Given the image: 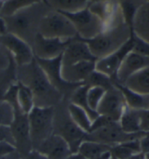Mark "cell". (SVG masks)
<instances>
[{
	"mask_svg": "<svg viewBox=\"0 0 149 159\" xmlns=\"http://www.w3.org/2000/svg\"><path fill=\"white\" fill-rule=\"evenodd\" d=\"M23 70L21 83L30 88L34 96L35 107H55L63 96L49 81L35 59L29 65L21 67Z\"/></svg>",
	"mask_w": 149,
	"mask_h": 159,
	"instance_id": "cell-1",
	"label": "cell"
},
{
	"mask_svg": "<svg viewBox=\"0 0 149 159\" xmlns=\"http://www.w3.org/2000/svg\"><path fill=\"white\" fill-rule=\"evenodd\" d=\"M124 26L127 25H120L91 39H82L78 36L75 38L84 42L95 58L98 59L114 52L130 38V30Z\"/></svg>",
	"mask_w": 149,
	"mask_h": 159,
	"instance_id": "cell-2",
	"label": "cell"
},
{
	"mask_svg": "<svg viewBox=\"0 0 149 159\" xmlns=\"http://www.w3.org/2000/svg\"><path fill=\"white\" fill-rule=\"evenodd\" d=\"M55 107H34L28 114L33 149L54 133Z\"/></svg>",
	"mask_w": 149,
	"mask_h": 159,
	"instance_id": "cell-3",
	"label": "cell"
},
{
	"mask_svg": "<svg viewBox=\"0 0 149 159\" xmlns=\"http://www.w3.org/2000/svg\"><path fill=\"white\" fill-rule=\"evenodd\" d=\"M37 33L45 38L70 40L77 36L72 22L57 11H52L43 15L38 24Z\"/></svg>",
	"mask_w": 149,
	"mask_h": 159,
	"instance_id": "cell-4",
	"label": "cell"
},
{
	"mask_svg": "<svg viewBox=\"0 0 149 159\" xmlns=\"http://www.w3.org/2000/svg\"><path fill=\"white\" fill-rule=\"evenodd\" d=\"M60 12L67 17L72 22L77 30V36L80 38L91 39L104 32V27L102 21L91 12L88 6L83 10L76 12Z\"/></svg>",
	"mask_w": 149,
	"mask_h": 159,
	"instance_id": "cell-5",
	"label": "cell"
},
{
	"mask_svg": "<svg viewBox=\"0 0 149 159\" xmlns=\"http://www.w3.org/2000/svg\"><path fill=\"white\" fill-rule=\"evenodd\" d=\"M146 132L127 134L120 127L119 122H112L106 127L87 134L85 140L93 141L112 147L127 141L141 139Z\"/></svg>",
	"mask_w": 149,
	"mask_h": 159,
	"instance_id": "cell-6",
	"label": "cell"
},
{
	"mask_svg": "<svg viewBox=\"0 0 149 159\" xmlns=\"http://www.w3.org/2000/svg\"><path fill=\"white\" fill-rule=\"evenodd\" d=\"M12 105L15 108V118L10 129L15 141V148L23 159L33 150L28 114H24L20 109L17 102Z\"/></svg>",
	"mask_w": 149,
	"mask_h": 159,
	"instance_id": "cell-7",
	"label": "cell"
},
{
	"mask_svg": "<svg viewBox=\"0 0 149 159\" xmlns=\"http://www.w3.org/2000/svg\"><path fill=\"white\" fill-rule=\"evenodd\" d=\"M133 46L134 42L130 32V38L117 50L103 58L97 59L95 61V70L109 77L113 82H116L117 73L119 66L127 55L132 52Z\"/></svg>",
	"mask_w": 149,
	"mask_h": 159,
	"instance_id": "cell-8",
	"label": "cell"
},
{
	"mask_svg": "<svg viewBox=\"0 0 149 159\" xmlns=\"http://www.w3.org/2000/svg\"><path fill=\"white\" fill-rule=\"evenodd\" d=\"M0 43L10 53L15 65L19 67L29 65L34 61V55L32 47L20 37L7 33L0 36Z\"/></svg>",
	"mask_w": 149,
	"mask_h": 159,
	"instance_id": "cell-9",
	"label": "cell"
},
{
	"mask_svg": "<svg viewBox=\"0 0 149 159\" xmlns=\"http://www.w3.org/2000/svg\"><path fill=\"white\" fill-rule=\"evenodd\" d=\"M38 65L42 68L50 83L61 93L62 95L66 92L75 90L82 84H70L62 78V55L51 59H42L34 57Z\"/></svg>",
	"mask_w": 149,
	"mask_h": 159,
	"instance_id": "cell-10",
	"label": "cell"
},
{
	"mask_svg": "<svg viewBox=\"0 0 149 159\" xmlns=\"http://www.w3.org/2000/svg\"><path fill=\"white\" fill-rule=\"evenodd\" d=\"M127 107L125 101L120 90L113 86L106 90L105 95L97 108V113L119 122L120 117Z\"/></svg>",
	"mask_w": 149,
	"mask_h": 159,
	"instance_id": "cell-11",
	"label": "cell"
},
{
	"mask_svg": "<svg viewBox=\"0 0 149 159\" xmlns=\"http://www.w3.org/2000/svg\"><path fill=\"white\" fill-rule=\"evenodd\" d=\"M72 40L45 38L37 33L33 40L32 49L34 57L42 59L56 58L63 54Z\"/></svg>",
	"mask_w": 149,
	"mask_h": 159,
	"instance_id": "cell-12",
	"label": "cell"
},
{
	"mask_svg": "<svg viewBox=\"0 0 149 159\" xmlns=\"http://www.w3.org/2000/svg\"><path fill=\"white\" fill-rule=\"evenodd\" d=\"M34 4L19 11L12 16L3 17L6 24L7 32L14 34L22 39H23V36L29 35L34 25V20L36 17L32 14V7Z\"/></svg>",
	"mask_w": 149,
	"mask_h": 159,
	"instance_id": "cell-13",
	"label": "cell"
},
{
	"mask_svg": "<svg viewBox=\"0 0 149 159\" xmlns=\"http://www.w3.org/2000/svg\"><path fill=\"white\" fill-rule=\"evenodd\" d=\"M54 132L61 135L66 141L69 145L72 153H77L79 147L85 140L87 134L73 122L68 114L67 118L62 119L59 121L57 130H55Z\"/></svg>",
	"mask_w": 149,
	"mask_h": 159,
	"instance_id": "cell-14",
	"label": "cell"
},
{
	"mask_svg": "<svg viewBox=\"0 0 149 159\" xmlns=\"http://www.w3.org/2000/svg\"><path fill=\"white\" fill-rule=\"evenodd\" d=\"M34 150H37L50 159H65L72 154L69 145L66 141L55 132Z\"/></svg>",
	"mask_w": 149,
	"mask_h": 159,
	"instance_id": "cell-15",
	"label": "cell"
},
{
	"mask_svg": "<svg viewBox=\"0 0 149 159\" xmlns=\"http://www.w3.org/2000/svg\"><path fill=\"white\" fill-rule=\"evenodd\" d=\"M148 66L149 57L131 52L127 55L120 65L117 73L116 82L123 85L133 74Z\"/></svg>",
	"mask_w": 149,
	"mask_h": 159,
	"instance_id": "cell-16",
	"label": "cell"
},
{
	"mask_svg": "<svg viewBox=\"0 0 149 159\" xmlns=\"http://www.w3.org/2000/svg\"><path fill=\"white\" fill-rule=\"evenodd\" d=\"M97 60L88 46L77 39H73L62 54V66H68L83 61Z\"/></svg>",
	"mask_w": 149,
	"mask_h": 159,
	"instance_id": "cell-17",
	"label": "cell"
},
{
	"mask_svg": "<svg viewBox=\"0 0 149 159\" xmlns=\"http://www.w3.org/2000/svg\"><path fill=\"white\" fill-rule=\"evenodd\" d=\"M95 61H83L68 66H62L61 75L70 84H84L87 78L95 71Z\"/></svg>",
	"mask_w": 149,
	"mask_h": 159,
	"instance_id": "cell-18",
	"label": "cell"
},
{
	"mask_svg": "<svg viewBox=\"0 0 149 159\" xmlns=\"http://www.w3.org/2000/svg\"><path fill=\"white\" fill-rule=\"evenodd\" d=\"M114 86L122 93L127 107L130 109L137 111L149 109V95L137 93L117 82L114 83Z\"/></svg>",
	"mask_w": 149,
	"mask_h": 159,
	"instance_id": "cell-19",
	"label": "cell"
},
{
	"mask_svg": "<svg viewBox=\"0 0 149 159\" xmlns=\"http://www.w3.org/2000/svg\"><path fill=\"white\" fill-rule=\"evenodd\" d=\"M123 85L141 95H149V66L135 72Z\"/></svg>",
	"mask_w": 149,
	"mask_h": 159,
	"instance_id": "cell-20",
	"label": "cell"
},
{
	"mask_svg": "<svg viewBox=\"0 0 149 159\" xmlns=\"http://www.w3.org/2000/svg\"><path fill=\"white\" fill-rule=\"evenodd\" d=\"M112 159H128L141 153L140 139L120 143L111 147Z\"/></svg>",
	"mask_w": 149,
	"mask_h": 159,
	"instance_id": "cell-21",
	"label": "cell"
},
{
	"mask_svg": "<svg viewBox=\"0 0 149 159\" xmlns=\"http://www.w3.org/2000/svg\"><path fill=\"white\" fill-rule=\"evenodd\" d=\"M120 127L127 134H134L141 131L139 111L126 107L119 121Z\"/></svg>",
	"mask_w": 149,
	"mask_h": 159,
	"instance_id": "cell-22",
	"label": "cell"
},
{
	"mask_svg": "<svg viewBox=\"0 0 149 159\" xmlns=\"http://www.w3.org/2000/svg\"><path fill=\"white\" fill-rule=\"evenodd\" d=\"M16 84L17 105L24 114H28L35 107L34 93L30 88L21 81H17Z\"/></svg>",
	"mask_w": 149,
	"mask_h": 159,
	"instance_id": "cell-23",
	"label": "cell"
},
{
	"mask_svg": "<svg viewBox=\"0 0 149 159\" xmlns=\"http://www.w3.org/2000/svg\"><path fill=\"white\" fill-rule=\"evenodd\" d=\"M67 110L68 116L73 122L86 133H89L92 121L87 113L81 107L71 102L68 103Z\"/></svg>",
	"mask_w": 149,
	"mask_h": 159,
	"instance_id": "cell-24",
	"label": "cell"
},
{
	"mask_svg": "<svg viewBox=\"0 0 149 159\" xmlns=\"http://www.w3.org/2000/svg\"><path fill=\"white\" fill-rule=\"evenodd\" d=\"M111 147L93 141L84 140L78 149L79 153L85 159H94L103 153L109 151Z\"/></svg>",
	"mask_w": 149,
	"mask_h": 159,
	"instance_id": "cell-25",
	"label": "cell"
},
{
	"mask_svg": "<svg viewBox=\"0 0 149 159\" xmlns=\"http://www.w3.org/2000/svg\"><path fill=\"white\" fill-rule=\"evenodd\" d=\"M88 88V86L84 85V84H82V85L79 86L77 89L74 90V92L72 94L70 102L84 109L87 113L92 121H93L99 115L96 111H92L88 106L86 96Z\"/></svg>",
	"mask_w": 149,
	"mask_h": 159,
	"instance_id": "cell-26",
	"label": "cell"
},
{
	"mask_svg": "<svg viewBox=\"0 0 149 159\" xmlns=\"http://www.w3.org/2000/svg\"><path fill=\"white\" fill-rule=\"evenodd\" d=\"M46 3L52 7L55 11L72 13L86 8L89 2L83 0H56L47 1Z\"/></svg>",
	"mask_w": 149,
	"mask_h": 159,
	"instance_id": "cell-27",
	"label": "cell"
},
{
	"mask_svg": "<svg viewBox=\"0 0 149 159\" xmlns=\"http://www.w3.org/2000/svg\"><path fill=\"white\" fill-rule=\"evenodd\" d=\"M39 1L23 0V1H7L0 7V17H7L15 15L19 11L37 3Z\"/></svg>",
	"mask_w": 149,
	"mask_h": 159,
	"instance_id": "cell-28",
	"label": "cell"
},
{
	"mask_svg": "<svg viewBox=\"0 0 149 159\" xmlns=\"http://www.w3.org/2000/svg\"><path fill=\"white\" fill-rule=\"evenodd\" d=\"M84 84L87 85L88 87H94V86L101 87L106 90H109L114 86V82L112 79L95 70L90 75Z\"/></svg>",
	"mask_w": 149,
	"mask_h": 159,
	"instance_id": "cell-29",
	"label": "cell"
},
{
	"mask_svg": "<svg viewBox=\"0 0 149 159\" xmlns=\"http://www.w3.org/2000/svg\"><path fill=\"white\" fill-rule=\"evenodd\" d=\"M119 4L124 25L127 26L130 30H134L133 26H134L135 17L137 10L136 7L132 2L128 1L122 2Z\"/></svg>",
	"mask_w": 149,
	"mask_h": 159,
	"instance_id": "cell-30",
	"label": "cell"
},
{
	"mask_svg": "<svg viewBox=\"0 0 149 159\" xmlns=\"http://www.w3.org/2000/svg\"><path fill=\"white\" fill-rule=\"evenodd\" d=\"M15 118V108L5 100L0 101V126L10 127Z\"/></svg>",
	"mask_w": 149,
	"mask_h": 159,
	"instance_id": "cell-31",
	"label": "cell"
},
{
	"mask_svg": "<svg viewBox=\"0 0 149 159\" xmlns=\"http://www.w3.org/2000/svg\"><path fill=\"white\" fill-rule=\"evenodd\" d=\"M106 92V90L101 87H89L87 91V101L89 107L90 108L92 111H96L97 108L98 107L100 102L103 98L104 95ZM97 112V111H96Z\"/></svg>",
	"mask_w": 149,
	"mask_h": 159,
	"instance_id": "cell-32",
	"label": "cell"
},
{
	"mask_svg": "<svg viewBox=\"0 0 149 159\" xmlns=\"http://www.w3.org/2000/svg\"><path fill=\"white\" fill-rule=\"evenodd\" d=\"M141 29L149 33V3L140 10L137 9L135 17L133 29Z\"/></svg>",
	"mask_w": 149,
	"mask_h": 159,
	"instance_id": "cell-33",
	"label": "cell"
},
{
	"mask_svg": "<svg viewBox=\"0 0 149 159\" xmlns=\"http://www.w3.org/2000/svg\"><path fill=\"white\" fill-rule=\"evenodd\" d=\"M130 32L134 42L132 52L142 56L149 57V42L137 36L134 32V30H131Z\"/></svg>",
	"mask_w": 149,
	"mask_h": 159,
	"instance_id": "cell-34",
	"label": "cell"
},
{
	"mask_svg": "<svg viewBox=\"0 0 149 159\" xmlns=\"http://www.w3.org/2000/svg\"><path fill=\"white\" fill-rule=\"evenodd\" d=\"M0 142L9 143L15 146V141L13 139L10 127L0 126Z\"/></svg>",
	"mask_w": 149,
	"mask_h": 159,
	"instance_id": "cell-35",
	"label": "cell"
},
{
	"mask_svg": "<svg viewBox=\"0 0 149 159\" xmlns=\"http://www.w3.org/2000/svg\"><path fill=\"white\" fill-rule=\"evenodd\" d=\"M141 131L149 132V109L139 111Z\"/></svg>",
	"mask_w": 149,
	"mask_h": 159,
	"instance_id": "cell-36",
	"label": "cell"
},
{
	"mask_svg": "<svg viewBox=\"0 0 149 159\" xmlns=\"http://www.w3.org/2000/svg\"><path fill=\"white\" fill-rule=\"evenodd\" d=\"M140 146L142 154L146 155L149 153V132H146L145 134L140 139Z\"/></svg>",
	"mask_w": 149,
	"mask_h": 159,
	"instance_id": "cell-37",
	"label": "cell"
},
{
	"mask_svg": "<svg viewBox=\"0 0 149 159\" xmlns=\"http://www.w3.org/2000/svg\"><path fill=\"white\" fill-rule=\"evenodd\" d=\"M16 148L14 145L7 142H0V156L15 151Z\"/></svg>",
	"mask_w": 149,
	"mask_h": 159,
	"instance_id": "cell-38",
	"label": "cell"
},
{
	"mask_svg": "<svg viewBox=\"0 0 149 159\" xmlns=\"http://www.w3.org/2000/svg\"><path fill=\"white\" fill-rule=\"evenodd\" d=\"M23 159H50V158L46 157V156H44L43 154L40 153L39 151H37V150L33 149L32 151L26 156V157L23 158Z\"/></svg>",
	"mask_w": 149,
	"mask_h": 159,
	"instance_id": "cell-39",
	"label": "cell"
},
{
	"mask_svg": "<svg viewBox=\"0 0 149 159\" xmlns=\"http://www.w3.org/2000/svg\"><path fill=\"white\" fill-rule=\"evenodd\" d=\"M10 65L9 58L4 54V52L0 49V69H4Z\"/></svg>",
	"mask_w": 149,
	"mask_h": 159,
	"instance_id": "cell-40",
	"label": "cell"
},
{
	"mask_svg": "<svg viewBox=\"0 0 149 159\" xmlns=\"http://www.w3.org/2000/svg\"><path fill=\"white\" fill-rule=\"evenodd\" d=\"M0 159H23V157L19 153V152L15 150V151L11 152L10 153L0 156Z\"/></svg>",
	"mask_w": 149,
	"mask_h": 159,
	"instance_id": "cell-41",
	"label": "cell"
},
{
	"mask_svg": "<svg viewBox=\"0 0 149 159\" xmlns=\"http://www.w3.org/2000/svg\"><path fill=\"white\" fill-rule=\"evenodd\" d=\"M65 159H85V158H84L81 154L79 153H72L70 154L68 157H66Z\"/></svg>",
	"mask_w": 149,
	"mask_h": 159,
	"instance_id": "cell-42",
	"label": "cell"
}]
</instances>
